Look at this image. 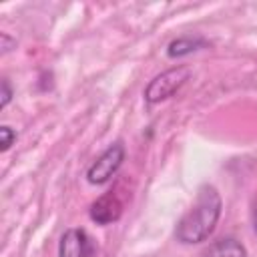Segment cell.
I'll list each match as a JSON object with an SVG mask.
<instances>
[{"instance_id":"obj_8","label":"cell","mask_w":257,"mask_h":257,"mask_svg":"<svg viewBox=\"0 0 257 257\" xmlns=\"http://www.w3.org/2000/svg\"><path fill=\"white\" fill-rule=\"evenodd\" d=\"M16 141V133L8 126V124H2L0 126V151H8L12 147V143Z\"/></svg>"},{"instance_id":"obj_5","label":"cell","mask_w":257,"mask_h":257,"mask_svg":"<svg viewBox=\"0 0 257 257\" xmlns=\"http://www.w3.org/2000/svg\"><path fill=\"white\" fill-rule=\"evenodd\" d=\"M122 215V203L118 201V197L108 191L104 195H100L92 205H90V219L98 225H108L118 221Z\"/></svg>"},{"instance_id":"obj_11","label":"cell","mask_w":257,"mask_h":257,"mask_svg":"<svg viewBox=\"0 0 257 257\" xmlns=\"http://www.w3.org/2000/svg\"><path fill=\"white\" fill-rule=\"evenodd\" d=\"M253 229H255V233H257V205H255V209H253Z\"/></svg>"},{"instance_id":"obj_9","label":"cell","mask_w":257,"mask_h":257,"mask_svg":"<svg viewBox=\"0 0 257 257\" xmlns=\"http://www.w3.org/2000/svg\"><path fill=\"white\" fill-rule=\"evenodd\" d=\"M2 98H0V108H6V104L10 102V98H12V88H10V84H8V80L4 78L2 80V94H0Z\"/></svg>"},{"instance_id":"obj_10","label":"cell","mask_w":257,"mask_h":257,"mask_svg":"<svg viewBox=\"0 0 257 257\" xmlns=\"http://www.w3.org/2000/svg\"><path fill=\"white\" fill-rule=\"evenodd\" d=\"M10 44H12L10 36L8 34H2V52H8L10 50Z\"/></svg>"},{"instance_id":"obj_2","label":"cell","mask_w":257,"mask_h":257,"mask_svg":"<svg viewBox=\"0 0 257 257\" xmlns=\"http://www.w3.org/2000/svg\"><path fill=\"white\" fill-rule=\"evenodd\" d=\"M191 76V68L189 66H175V68H169L161 74H157L149 86L145 88V100L149 104H157L169 96H173Z\"/></svg>"},{"instance_id":"obj_3","label":"cell","mask_w":257,"mask_h":257,"mask_svg":"<svg viewBox=\"0 0 257 257\" xmlns=\"http://www.w3.org/2000/svg\"><path fill=\"white\" fill-rule=\"evenodd\" d=\"M124 161V147L122 143H112L86 171V181L90 185H104L112 179V175L120 169Z\"/></svg>"},{"instance_id":"obj_7","label":"cell","mask_w":257,"mask_h":257,"mask_svg":"<svg viewBox=\"0 0 257 257\" xmlns=\"http://www.w3.org/2000/svg\"><path fill=\"white\" fill-rule=\"evenodd\" d=\"M205 44H207V40L201 38V36H181V38H175V40L169 44L167 54H169L171 58H181V56H187V54H191V52L203 48Z\"/></svg>"},{"instance_id":"obj_1","label":"cell","mask_w":257,"mask_h":257,"mask_svg":"<svg viewBox=\"0 0 257 257\" xmlns=\"http://www.w3.org/2000/svg\"><path fill=\"white\" fill-rule=\"evenodd\" d=\"M221 209H223V201L219 191L213 185H201L193 207L179 219L175 227L177 241L185 245L205 241L213 233L221 217Z\"/></svg>"},{"instance_id":"obj_6","label":"cell","mask_w":257,"mask_h":257,"mask_svg":"<svg viewBox=\"0 0 257 257\" xmlns=\"http://www.w3.org/2000/svg\"><path fill=\"white\" fill-rule=\"evenodd\" d=\"M203 257H247V249L241 241L233 237H225L209 245V249L203 253Z\"/></svg>"},{"instance_id":"obj_4","label":"cell","mask_w":257,"mask_h":257,"mask_svg":"<svg viewBox=\"0 0 257 257\" xmlns=\"http://www.w3.org/2000/svg\"><path fill=\"white\" fill-rule=\"evenodd\" d=\"M58 257H96V247L84 229H66L58 243Z\"/></svg>"}]
</instances>
